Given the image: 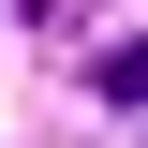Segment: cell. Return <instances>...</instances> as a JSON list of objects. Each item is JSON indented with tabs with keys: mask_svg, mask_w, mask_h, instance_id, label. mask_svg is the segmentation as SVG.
<instances>
[{
	"mask_svg": "<svg viewBox=\"0 0 148 148\" xmlns=\"http://www.w3.org/2000/svg\"><path fill=\"white\" fill-rule=\"evenodd\" d=\"M89 89H104V104H133V119H148V30H133V45H104V59H89Z\"/></svg>",
	"mask_w": 148,
	"mask_h": 148,
	"instance_id": "6da1fadb",
	"label": "cell"
}]
</instances>
